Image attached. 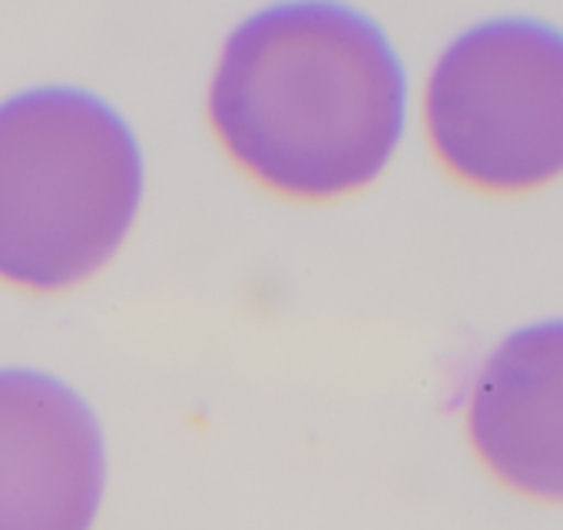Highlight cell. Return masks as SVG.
I'll use <instances>...</instances> for the list:
<instances>
[{"label":"cell","mask_w":563,"mask_h":530,"mask_svg":"<svg viewBox=\"0 0 563 530\" xmlns=\"http://www.w3.org/2000/svg\"><path fill=\"white\" fill-rule=\"evenodd\" d=\"M467 441L507 490L563 504V319L510 332L467 395Z\"/></svg>","instance_id":"5"},{"label":"cell","mask_w":563,"mask_h":530,"mask_svg":"<svg viewBox=\"0 0 563 530\" xmlns=\"http://www.w3.org/2000/svg\"><path fill=\"white\" fill-rule=\"evenodd\" d=\"M408 120L405 64L375 18L345 4H275L225 41L209 126L265 192L335 202L368 189Z\"/></svg>","instance_id":"1"},{"label":"cell","mask_w":563,"mask_h":530,"mask_svg":"<svg viewBox=\"0 0 563 530\" xmlns=\"http://www.w3.org/2000/svg\"><path fill=\"white\" fill-rule=\"evenodd\" d=\"M103 487L90 405L54 375L0 368V530H93Z\"/></svg>","instance_id":"4"},{"label":"cell","mask_w":563,"mask_h":530,"mask_svg":"<svg viewBox=\"0 0 563 530\" xmlns=\"http://www.w3.org/2000/svg\"><path fill=\"white\" fill-rule=\"evenodd\" d=\"M424 133L441 169L487 196L563 176V31L490 18L454 37L424 87Z\"/></svg>","instance_id":"3"},{"label":"cell","mask_w":563,"mask_h":530,"mask_svg":"<svg viewBox=\"0 0 563 530\" xmlns=\"http://www.w3.org/2000/svg\"><path fill=\"white\" fill-rule=\"evenodd\" d=\"M143 153L103 97L47 84L0 103V283L57 296L93 279L133 229Z\"/></svg>","instance_id":"2"}]
</instances>
